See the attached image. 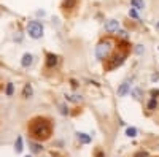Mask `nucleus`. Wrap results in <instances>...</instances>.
Instances as JSON below:
<instances>
[{"label": "nucleus", "mask_w": 159, "mask_h": 157, "mask_svg": "<svg viewBox=\"0 0 159 157\" xmlns=\"http://www.w3.org/2000/svg\"><path fill=\"white\" fill-rule=\"evenodd\" d=\"M30 133L37 138V140H46L51 135V124L46 119H42V117H37V119L32 121L30 124Z\"/></svg>", "instance_id": "obj_1"}, {"label": "nucleus", "mask_w": 159, "mask_h": 157, "mask_svg": "<svg viewBox=\"0 0 159 157\" xmlns=\"http://www.w3.org/2000/svg\"><path fill=\"white\" fill-rule=\"evenodd\" d=\"M27 32L32 38H35V40H38V38L43 37V25L40 24L38 21H30L27 24Z\"/></svg>", "instance_id": "obj_2"}, {"label": "nucleus", "mask_w": 159, "mask_h": 157, "mask_svg": "<svg viewBox=\"0 0 159 157\" xmlns=\"http://www.w3.org/2000/svg\"><path fill=\"white\" fill-rule=\"evenodd\" d=\"M110 49H111V46H110L108 41H102V43H99V45L96 46V57H97L99 60L107 59L108 54H110Z\"/></svg>", "instance_id": "obj_3"}, {"label": "nucleus", "mask_w": 159, "mask_h": 157, "mask_svg": "<svg viewBox=\"0 0 159 157\" xmlns=\"http://www.w3.org/2000/svg\"><path fill=\"white\" fill-rule=\"evenodd\" d=\"M118 29H119V22L116 19H108L105 22V30L107 32H118Z\"/></svg>", "instance_id": "obj_4"}, {"label": "nucleus", "mask_w": 159, "mask_h": 157, "mask_svg": "<svg viewBox=\"0 0 159 157\" xmlns=\"http://www.w3.org/2000/svg\"><path fill=\"white\" fill-rule=\"evenodd\" d=\"M124 57H126V54H116L115 57H113V62L108 65V68L111 70V68H116V67H119V65H121L123 62H124Z\"/></svg>", "instance_id": "obj_5"}, {"label": "nucleus", "mask_w": 159, "mask_h": 157, "mask_svg": "<svg viewBox=\"0 0 159 157\" xmlns=\"http://www.w3.org/2000/svg\"><path fill=\"white\" fill-rule=\"evenodd\" d=\"M32 62H34V56L29 54V52H27V54H24L22 59H21V65H22V67H30Z\"/></svg>", "instance_id": "obj_6"}, {"label": "nucleus", "mask_w": 159, "mask_h": 157, "mask_svg": "<svg viewBox=\"0 0 159 157\" xmlns=\"http://www.w3.org/2000/svg\"><path fill=\"white\" fill-rule=\"evenodd\" d=\"M127 92H129V83H127V81H124L121 86L118 87V95H119V97H124Z\"/></svg>", "instance_id": "obj_7"}, {"label": "nucleus", "mask_w": 159, "mask_h": 157, "mask_svg": "<svg viewBox=\"0 0 159 157\" xmlns=\"http://www.w3.org/2000/svg\"><path fill=\"white\" fill-rule=\"evenodd\" d=\"M130 5H132V8H135V10H143L145 8L143 0H130Z\"/></svg>", "instance_id": "obj_8"}, {"label": "nucleus", "mask_w": 159, "mask_h": 157, "mask_svg": "<svg viewBox=\"0 0 159 157\" xmlns=\"http://www.w3.org/2000/svg\"><path fill=\"white\" fill-rule=\"evenodd\" d=\"M76 137H78V140L81 141V143H86V145H88V143H91V137L86 135V133H83V132H78Z\"/></svg>", "instance_id": "obj_9"}, {"label": "nucleus", "mask_w": 159, "mask_h": 157, "mask_svg": "<svg viewBox=\"0 0 159 157\" xmlns=\"http://www.w3.org/2000/svg\"><path fill=\"white\" fill-rule=\"evenodd\" d=\"M56 63H57V57H56L54 54H48V60H46L48 67H54Z\"/></svg>", "instance_id": "obj_10"}, {"label": "nucleus", "mask_w": 159, "mask_h": 157, "mask_svg": "<svg viewBox=\"0 0 159 157\" xmlns=\"http://www.w3.org/2000/svg\"><path fill=\"white\" fill-rule=\"evenodd\" d=\"M22 95H24L25 98H29V97L32 95V86H30V84H25V86H24V90H22Z\"/></svg>", "instance_id": "obj_11"}, {"label": "nucleus", "mask_w": 159, "mask_h": 157, "mask_svg": "<svg viewBox=\"0 0 159 157\" xmlns=\"http://www.w3.org/2000/svg\"><path fill=\"white\" fill-rule=\"evenodd\" d=\"M126 135H127V137H130V138L137 137V129H135V127H127V130H126Z\"/></svg>", "instance_id": "obj_12"}, {"label": "nucleus", "mask_w": 159, "mask_h": 157, "mask_svg": "<svg viewBox=\"0 0 159 157\" xmlns=\"http://www.w3.org/2000/svg\"><path fill=\"white\" fill-rule=\"evenodd\" d=\"M15 148H16V152H22V149H24V148H22V138H21V137H18Z\"/></svg>", "instance_id": "obj_13"}, {"label": "nucleus", "mask_w": 159, "mask_h": 157, "mask_svg": "<svg viewBox=\"0 0 159 157\" xmlns=\"http://www.w3.org/2000/svg\"><path fill=\"white\" fill-rule=\"evenodd\" d=\"M75 3H76V0H65V2H64V8L65 10H67V8H73Z\"/></svg>", "instance_id": "obj_14"}, {"label": "nucleus", "mask_w": 159, "mask_h": 157, "mask_svg": "<svg viewBox=\"0 0 159 157\" xmlns=\"http://www.w3.org/2000/svg\"><path fill=\"white\" fill-rule=\"evenodd\" d=\"M156 107H157V100H156V97H153L148 103V110H156Z\"/></svg>", "instance_id": "obj_15"}, {"label": "nucleus", "mask_w": 159, "mask_h": 157, "mask_svg": "<svg viewBox=\"0 0 159 157\" xmlns=\"http://www.w3.org/2000/svg\"><path fill=\"white\" fill-rule=\"evenodd\" d=\"M30 149H32V152H40V151H42V146L37 145V143H32V145H30Z\"/></svg>", "instance_id": "obj_16"}, {"label": "nucleus", "mask_w": 159, "mask_h": 157, "mask_svg": "<svg viewBox=\"0 0 159 157\" xmlns=\"http://www.w3.org/2000/svg\"><path fill=\"white\" fill-rule=\"evenodd\" d=\"M13 90H15L13 84H11V83H8V84H7V95H8V97H10V95H13Z\"/></svg>", "instance_id": "obj_17"}, {"label": "nucleus", "mask_w": 159, "mask_h": 157, "mask_svg": "<svg viewBox=\"0 0 159 157\" xmlns=\"http://www.w3.org/2000/svg\"><path fill=\"white\" fill-rule=\"evenodd\" d=\"M129 16H130V18H135V19H139L137 10H135V8H130V10H129Z\"/></svg>", "instance_id": "obj_18"}, {"label": "nucleus", "mask_w": 159, "mask_h": 157, "mask_svg": "<svg viewBox=\"0 0 159 157\" xmlns=\"http://www.w3.org/2000/svg\"><path fill=\"white\" fill-rule=\"evenodd\" d=\"M67 100H70V102H78V100H81V97H78V95H67Z\"/></svg>", "instance_id": "obj_19"}, {"label": "nucleus", "mask_w": 159, "mask_h": 157, "mask_svg": "<svg viewBox=\"0 0 159 157\" xmlns=\"http://www.w3.org/2000/svg\"><path fill=\"white\" fill-rule=\"evenodd\" d=\"M132 95H134L135 98H140L142 97V92H140L139 89H134V90H132Z\"/></svg>", "instance_id": "obj_20"}, {"label": "nucleus", "mask_w": 159, "mask_h": 157, "mask_svg": "<svg viewBox=\"0 0 159 157\" xmlns=\"http://www.w3.org/2000/svg\"><path fill=\"white\" fill-rule=\"evenodd\" d=\"M135 157H148V152H145V151L137 152V154H135Z\"/></svg>", "instance_id": "obj_21"}, {"label": "nucleus", "mask_w": 159, "mask_h": 157, "mask_svg": "<svg viewBox=\"0 0 159 157\" xmlns=\"http://www.w3.org/2000/svg\"><path fill=\"white\" fill-rule=\"evenodd\" d=\"M135 51H137V54H142V52H143V48H142V45H139Z\"/></svg>", "instance_id": "obj_22"}, {"label": "nucleus", "mask_w": 159, "mask_h": 157, "mask_svg": "<svg viewBox=\"0 0 159 157\" xmlns=\"http://www.w3.org/2000/svg\"><path fill=\"white\" fill-rule=\"evenodd\" d=\"M61 113H62V114H67L69 111H67V108H65V107H61Z\"/></svg>", "instance_id": "obj_23"}, {"label": "nucleus", "mask_w": 159, "mask_h": 157, "mask_svg": "<svg viewBox=\"0 0 159 157\" xmlns=\"http://www.w3.org/2000/svg\"><path fill=\"white\" fill-rule=\"evenodd\" d=\"M119 35H121V37H127V33H126L124 30H121V32H119Z\"/></svg>", "instance_id": "obj_24"}, {"label": "nucleus", "mask_w": 159, "mask_h": 157, "mask_svg": "<svg viewBox=\"0 0 159 157\" xmlns=\"http://www.w3.org/2000/svg\"><path fill=\"white\" fill-rule=\"evenodd\" d=\"M25 157H30V155H25Z\"/></svg>", "instance_id": "obj_25"}]
</instances>
